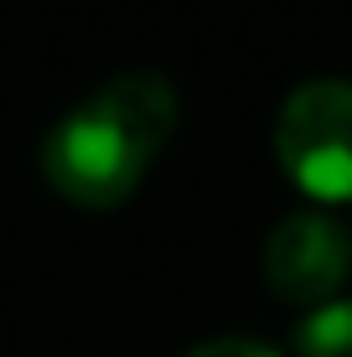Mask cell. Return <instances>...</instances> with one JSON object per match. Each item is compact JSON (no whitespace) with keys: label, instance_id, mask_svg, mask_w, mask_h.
I'll return each mask as SVG.
<instances>
[{"label":"cell","instance_id":"1","mask_svg":"<svg viewBox=\"0 0 352 357\" xmlns=\"http://www.w3.org/2000/svg\"><path fill=\"white\" fill-rule=\"evenodd\" d=\"M181 98L161 73H119L42 140V176L63 202L109 213L140 192L145 171L176 135Z\"/></svg>","mask_w":352,"mask_h":357},{"label":"cell","instance_id":"2","mask_svg":"<svg viewBox=\"0 0 352 357\" xmlns=\"http://www.w3.org/2000/svg\"><path fill=\"white\" fill-rule=\"evenodd\" d=\"M275 161L311 202H352V83L311 78L280 104Z\"/></svg>","mask_w":352,"mask_h":357},{"label":"cell","instance_id":"3","mask_svg":"<svg viewBox=\"0 0 352 357\" xmlns=\"http://www.w3.org/2000/svg\"><path fill=\"white\" fill-rule=\"evenodd\" d=\"M352 275V233L326 213H290L264 238V285L280 301L316 311Z\"/></svg>","mask_w":352,"mask_h":357},{"label":"cell","instance_id":"4","mask_svg":"<svg viewBox=\"0 0 352 357\" xmlns=\"http://www.w3.org/2000/svg\"><path fill=\"white\" fill-rule=\"evenodd\" d=\"M300 357H352V301H326L296 326Z\"/></svg>","mask_w":352,"mask_h":357},{"label":"cell","instance_id":"5","mask_svg":"<svg viewBox=\"0 0 352 357\" xmlns=\"http://www.w3.org/2000/svg\"><path fill=\"white\" fill-rule=\"evenodd\" d=\"M181 357H280V352L254 337H217V342H202V347H187Z\"/></svg>","mask_w":352,"mask_h":357}]
</instances>
